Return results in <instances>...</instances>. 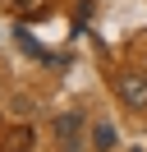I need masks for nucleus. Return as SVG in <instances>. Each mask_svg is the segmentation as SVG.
Returning a JSON list of instances; mask_svg holds the SVG:
<instances>
[{
    "mask_svg": "<svg viewBox=\"0 0 147 152\" xmlns=\"http://www.w3.org/2000/svg\"><path fill=\"white\" fill-rule=\"evenodd\" d=\"M115 92H119V102L129 111H147V69H119Z\"/></svg>",
    "mask_w": 147,
    "mask_h": 152,
    "instance_id": "nucleus-1",
    "label": "nucleus"
},
{
    "mask_svg": "<svg viewBox=\"0 0 147 152\" xmlns=\"http://www.w3.org/2000/svg\"><path fill=\"white\" fill-rule=\"evenodd\" d=\"M78 134H83V111L55 115V138L64 143V152H78Z\"/></svg>",
    "mask_w": 147,
    "mask_h": 152,
    "instance_id": "nucleus-2",
    "label": "nucleus"
},
{
    "mask_svg": "<svg viewBox=\"0 0 147 152\" xmlns=\"http://www.w3.org/2000/svg\"><path fill=\"white\" fill-rule=\"evenodd\" d=\"M28 148H32V129L28 124H14L5 134V143H0V152H28Z\"/></svg>",
    "mask_w": 147,
    "mask_h": 152,
    "instance_id": "nucleus-3",
    "label": "nucleus"
},
{
    "mask_svg": "<svg viewBox=\"0 0 147 152\" xmlns=\"http://www.w3.org/2000/svg\"><path fill=\"white\" fill-rule=\"evenodd\" d=\"M115 143H119V129H115L110 120H101L97 129H92V148H97V152H110Z\"/></svg>",
    "mask_w": 147,
    "mask_h": 152,
    "instance_id": "nucleus-4",
    "label": "nucleus"
},
{
    "mask_svg": "<svg viewBox=\"0 0 147 152\" xmlns=\"http://www.w3.org/2000/svg\"><path fill=\"white\" fill-rule=\"evenodd\" d=\"M32 106H37L32 97H18V102H14V115H32Z\"/></svg>",
    "mask_w": 147,
    "mask_h": 152,
    "instance_id": "nucleus-5",
    "label": "nucleus"
},
{
    "mask_svg": "<svg viewBox=\"0 0 147 152\" xmlns=\"http://www.w3.org/2000/svg\"><path fill=\"white\" fill-rule=\"evenodd\" d=\"M138 152H143V148H138Z\"/></svg>",
    "mask_w": 147,
    "mask_h": 152,
    "instance_id": "nucleus-6",
    "label": "nucleus"
}]
</instances>
